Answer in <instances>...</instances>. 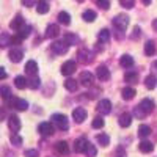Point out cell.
<instances>
[{
    "mask_svg": "<svg viewBox=\"0 0 157 157\" xmlns=\"http://www.w3.org/2000/svg\"><path fill=\"white\" fill-rule=\"evenodd\" d=\"M52 124H55L58 130H68L69 129V121L63 113H54L52 115Z\"/></svg>",
    "mask_w": 157,
    "mask_h": 157,
    "instance_id": "cell-1",
    "label": "cell"
},
{
    "mask_svg": "<svg viewBox=\"0 0 157 157\" xmlns=\"http://www.w3.org/2000/svg\"><path fill=\"white\" fill-rule=\"evenodd\" d=\"M113 25L116 27L118 32L123 33V32L127 29V25H129V16H126V14H118V16H115Z\"/></svg>",
    "mask_w": 157,
    "mask_h": 157,
    "instance_id": "cell-2",
    "label": "cell"
},
{
    "mask_svg": "<svg viewBox=\"0 0 157 157\" xmlns=\"http://www.w3.org/2000/svg\"><path fill=\"white\" fill-rule=\"evenodd\" d=\"M38 132L41 135H44V137H50L52 134L55 132V127H54V124H52L50 121H44V123H41L38 126Z\"/></svg>",
    "mask_w": 157,
    "mask_h": 157,
    "instance_id": "cell-3",
    "label": "cell"
},
{
    "mask_svg": "<svg viewBox=\"0 0 157 157\" xmlns=\"http://www.w3.org/2000/svg\"><path fill=\"white\" fill-rule=\"evenodd\" d=\"M8 104L11 107H14L16 110H19V112H25L29 109V102L25 101V99H17V98H11L10 101H8Z\"/></svg>",
    "mask_w": 157,
    "mask_h": 157,
    "instance_id": "cell-4",
    "label": "cell"
},
{
    "mask_svg": "<svg viewBox=\"0 0 157 157\" xmlns=\"http://www.w3.org/2000/svg\"><path fill=\"white\" fill-rule=\"evenodd\" d=\"M75 69H77V63L74 60H68L61 64V74L63 75H71L75 72Z\"/></svg>",
    "mask_w": 157,
    "mask_h": 157,
    "instance_id": "cell-5",
    "label": "cell"
},
{
    "mask_svg": "<svg viewBox=\"0 0 157 157\" xmlns=\"http://www.w3.org/2000/svg\"><path fill=\"white\" fill-rule=\"evenodd\" d=\"M140 110L145 113V115H149L152 110H154V107H155V104H154V101L152 99H148V98H145L141 102H140Z\"/></svg>",
    "mask_w": 157,
    "mask_h": 157,
    "instance_id": "cell-6",
    "label": "cell"
},
{
    "mask_svg": "<svg viewBox=\"0 0 157 157\" xmlns=\"http://www.w3.org/2000/svg\"><path fill=\"white\" fill-rule=\"evenodd\" d=\"M98 112L99 115H109L112 112V102L109 99H101L98 102Z\"/></svg>",
    "mask_w": 157,
    "mask_h": 157,
    "instance_id": "cell-7",
    "label": "cell"
},
{
    "mask_svg": "<svg viewBox=\"0 0 157 157\" xmlns=\"http://www.w3.org/2000/svg\"><path fill=\"white\" fill-rule=\"evenodd\" d=\"M50 47H52V52L57 54V55H64L68 52V46L64 44L63 41H54Z\"/></svg>",
    "mask_w": 157,
    "mask_h": 157,
    "instance_id": "cell-8",
    "label": "cell"
},
{
    "mask_svg": "<svg viewBox=\"0 0 157 157\" xmlns=\"http://www.w3.org/2000/svg\"><path fill=\"white\" fill-rule=\"evenodd\" d=\"M86 110L83 109V107H77V109H74V112H72V118H74V121L75 123H83L85 120H86Z\"/></svg>",
    "mask_w": 157,
    "mask_h": 157,
    "instance_id": "cell-9",
    "label": "cell"
},
{
    "mask_svg": "<svg viewBox=\"0 0 157 157\" xmlns=\"http://www.w3.org/2000/svg\"><path fill=\"white\" fill-rule=\"evenodd\" d=\"M88 140L85 137H80L74 141V151L75 152H86V148H88Z\"/></svg>",
    "mask_w": 157,
    "mask_h": 157,
    "instance_id": "cell-10",
    "label": "cell"
},
{
    "mask_svg": "<svg viewBox=\"0 0 157 157\" xmlns=\"http://www.w3.org/2000/svg\"><path fill=\"white\" fill-rule=\"evenodd\" d=\"M8 127L11 132H17V130L21 129V120L17 115H10L8 116Z\"/></svg>",
    "mask_w": 157,
    "mask_h": 157,
    "instance_id": "cell-11",
    "label": "cell"
},
{
    "mask_svg": "<svg viewBox=\"0 0 157 157\" xmlns=\"http://www.w3.org/2000/svg\"><path fill=\"white\" fill-rule=\"evenodd\" d=\"M77 57H78V61L83 63V64H88V63H91V60H93V54H91L88 49H80Z\"/></svg>",
    "mask_w": 157,
    "mask_h": 157,
    "instance_id": "cell-12",
    "label": "cell"
},
{
    "mask_svg": "<svg viewBox=\"0 0 157 157\" xmlns=\"http://www.w3.org/2000/svg\"><path fill=\"white\" fill-rule=\"evenodd\" d=\"M8 57H10V60H11L13 63H19V61L24 58V50L19 49V47H14V49H11V50H10Z\"/></svg>",
    "mask_w": 157,
    "mask_h": 157,
    "instance_id": "cell-13",
    "label": "cell"
},
{
    "mask_svg": "<svg viewBox=\"0 0 157 157\" xmlns=\"http://www.w3.org/2000/svg\"><path fill=\"white\" fill-rule=\"evenodd\" d=\"M58 35H60V27H58V24H50V25H47V29H46V38L55 39Z\"/></svg>",
    "mask_w": 157,
    "mask_h": 157,
    "instance_id": "cell-14",
    "label": "cell"
},
{
    "mask_svg": "<svg viewBox=\"0 0 157 157\" xmlns=\"http://www.w3.org/2000/svg\"><path fill=\"white\" fill-rule=\"evenodd\" d=\"M93 82H94V75L91 74V72L83 71V72L80 74V83H82L83 86H91V85H93Z\"/></svg>",
    "mask_w": 157,
    "mask_h": 157,
    "instance_id": "cell-15",
    "label": "cell"
},
{
    "mask_svg": "<svg viewBox=\"0 0 157 157\" xmlns=\"http://www.w3.org/2000/svg\"><path fill=\"white\" fill-rule=\"evenodd\" d=\"M96 75L99 80H109V77H110V72H109V68L107 66H104V64H101V66L96 69Z\"/></svg>",
    "mask_w": 157,
    "mask_h": 157,
    "instance_id": "cell-16",
    "label": "cell"
},
{
    "mask_svg": "<svg viewBox=\"0 0 157 157\" xmlns=\"http://www.w3.org/2000/svg\"><path fill=\"white\" fill-rule=\"evenodd\" d=\"M118 123H120L121 127H129L132 124V115L130 113H123L120 118H118Z\"/></svg>",
    "mask_w": 157,
    "mask_h": 157,
    "instance_id": "cell-17",
    "label": "cell"
},
{
    "mask_svg": "<svg viewBox=\"0 0 157 157\" xmlns=\"http://www.w3.org/2000/svg\"><path fill=\"white\" fill-rule=\"evenodd\" d=\"M10 27L13 29V30H16V32H19L22 27H24V17L21 16V14H17L14 19L11 21V24H10Z\"/></svg>",
    "mask_w": 157,
    "mask_h": 157,
    "instance_id": "cell-18",
    "label": "cell"
},
{
    "mask_svg": "<svg viewBox=\"0 0 157 157\" xmlns=\"http://www.w3.org/2000/svg\"><path fill=\"white\" fill-rule=\"evenodd\" d=\"M55 151L58 154H68L69 152V145L64 140H60V141L55 143Z\"/></svg>",
    "mask_w": 157,
    "mask_h": 157,
    "instance_id": "cell-19",
    "label": "cell"
},
{
    "mask_svg": "<svg viewBox=\"0 0 157 157\" xmlns=\"http://www.w3.org/2000/svg\"><path fill=\"white\" fill-rule=\"evenodd\" d=\"M25 72L32 74V75H36V72H38V63L35 60H29L27 63H25Z\"/></svg>",
    "mask_w": 157,
    "mask_h": 157,
    "instance_id": "cell-20",
    "label": "cell"
},
{
    "mask_svg": "<svg viewBox=\"0 0 157 157\" xmlns=\"http://www.w3.org/2000/svg\"><path fill=\"white\" fill-rule=\"evenodd\" d=\"M138 149H140L141 152H152L154 145H152L151 141H148V140H141V141L138 143Z\"/></svg>",
    "mask_w": 157,
    "mask_h": 157,
    "instance_id": "cell-21",
    "label": "cell"
},
{
    "mask_svg": "<svg viewBox=\"0 0 157 157\" xmlns=\"http://www.w3.org/2000/svg\"><path fill=\"white\" fill-rule=\"evenodd\" d=\"M120 64L123 68H132L134 66V57H130V55H121L120 58Z\"/></svg>",
    "mask_w": 157,
    "mask_h": 157,
    "instance_id": "cell-22",
    "label": "cell"
},
{
    "mask_svg": "<svg viewBox=\"0 0 157 157\" xmlns=\"http://www.w3.org/2000/svg\"><path fill=\"white\" fill-rule=\"evenodd\" d=\"M110 36H112V33H110L109 29H102V30L99 32V35H98V39H99L101 44H104V43H109Z\"/></svg>",
    "mask_w": 157,
    "mask_h": 157,
    "instance_id": "cell-23",
    "label": "cell"
},
{
    "mask_svg": "<svg viewBox=\"0 0 157 157\" xmlns=\"http://www.w3.org/2000/svg\"><path fill=\"white\" fill-rule=\"evenodd\" d=\"M77 41H78V38H77L74 33H66V35H64V38H63V43L66 44L68 47H69V46L77 44Z\"/></svg>",
    "mask_w": 157,
    "mask_h": 157,
    "instance_id": "cell-24",
    "label": "cell"
},
{
    "mask_svg": "<svg viewBox=\"0 0 157 157\" xmlns=\"http://www.w3.org/2000/svg\"><path fill=\"white\" fill-rule=\"evenodd\" d=\"M121 94H123V99H126V101H130V99H134L135 98V90L134 88H130V86H126V88H123V91H121Z\"/></svg>",
    "mask_w": 157,
    "mask_h": 157,
    "instance_id": "cell-25",
    "label": "cell"
},
{
    "mask_svg": "<svg viewBox=\"0 0 157 157\" xmlns=\"http://www.w3.org/2000/svg\"><path fill=\"white\" fill-rule=\"evenodd\" d=\"M58 22L60 24H63V25H69L71 24V14L69 13H66V11H61V13H58Z\"/></svg>",
    "mask_w": 157,
    "mask_h": 157,
    "instance_id": "cell-26",
    "label": "cell"
},
{
    "mask_svg": "<svg viewBox=\"0 0 157 157\" xmlns=\"http://www.w3.org/2000/svg\"><path fill=\"white\" fill-rule=\"evenodd\" d=\"M14 85H16V88H19V90H24V88H27V85H29V80L25 78L24 75H17L16 78H14Z\"/></svg>",
    "mask_w": 157,
    "mask_h": 157,
    "instance_id": "cell-27",
    "label": "cell"
},
{
    "mask_svg": "<svg viewBox=\"0 0 157 157\" xmlns=\"http://www.w3.org/2000/svg\"><path fill=\"white\" fill-rule=\"evenodd\" d=\"M155 85H157V80H155V77H154L152 74L146 75V78H145V86H146L148 90H154V88H155Z\"/></svg>",
    "mask_w": 157,
    "mask_h": 157,
    "instance_id": "cell-28",
    "label": "cell"
},
{
    "mask_svg": "<svg viewBox=\"0 0 157 157\" xmlns=\"http://www.w3.org/2000/svg\"><path fill=\"white\" fill-rule=\"evenodd\" d=\"M96 17H98V16H96V13H94L93 10H86V11H83V14H82V19H83L85 22H93Z\"/></svg>",
    "mask_w": 157,
    "mask_h": 157,
    "instance_id": "cell-29",
    "label": "cell"
},
{
    "mask_svg": "<svg viewBox=\"0 0 157 157\" xmlns=\"http://www.w3.org/2000/svg\"><path fill=\"white\" fill-rule=\"evenodd\" d=\"M30 33H32V25H24V27H22V29L17 32V36H19V38L22 39V41H24V39L27 38Z\"/></svg>",
    "mask_w": 157,
    "mask_h": 157,
    "instance_id": "cell-30",
    "label": "cell"
},
{
    "mask_svg": "<svg viewBox=\"0 0 157 157\" xmlns=\"http://www.w3.org/2000/svg\"><path fill=\"white\" fill-rule=\"evenodd\" d=\"M0 96H2L6 102L13 98V94H11V90H10V86H6V85H3V86H0Z\"/></svg>",
    "mask_w": 157,
    "mask_h": 157,
    "instance_id": "cell-31",
    "label": "cell"
},
{
    "mask_svg": "<svg viewBox=\"0 0 157 157\" xmlns=\"http://www.w3.org/2000/svg\"><path fill=\"white\" fill-rule=\"evenodd\" d=\"M124 80H126L127 83H135V82L138 80V74H137L135 71H129V72H126V75H124Z\"/></svg>",
    "mask_w": 157,
    "mask_h": 157,
    "instance_id": "cell-32",
    "label": "cell"
},
{
    "mask_svg": "<svg viewBox=\"0 0 157 157\" xmlns=\"http://www.w3.org/2000/svg\"><path fill=\"white\" fill-rule=\"evenodd\" d=\"M149 134H151V127L146 126V124H140V127H138V137L146 138Z\"/></svg>",
    "mask_w": 157,
    "mask_h": 157,
    "instance_id": "cell-33",
    "label": "cell"
},
{
    "mask_svg": "<svg viewBox=\"0 0 157 157\" xmlns=\"http://www.w3.org/2000/svg\"><path fill=\"white\" fill-rule=\"evenodd\" d=\"M145 54L149 55V57H152L155 54V44H154V41H148L145 44Z\"/></svg>",
    "mask_w": 157,
    "mask_h": 157,
    "instance_id": "cell-34",
    "label": "cell"
},
{
    "mask_svg": "<svg viewBox=\"0 0 157 157\" xmlns=\"http://www.w3.org/2000/svg\"><path fill=\"white\" fill-rule=\"evenodd\" d=\"M64 88L68 91H75L77 90V80H74V78H66V80H64Z\"/></svg>",
    "mask_w": 157,
    "mask_h": 157,
    "instance_id": "cell-35",
    "label": "cell"
},
{
    "mask_svg": "<svg viewBox=\"0 0 157 157\" xmlns=\"http://www.w3.org/2000/svg\"><path fill=\"white\" fill-rule=\"evenodd\" d=\"M96 140H98V143L101 146H109V143H110V138H109L107 134H99L96 137Z\"/></svg>",
    "mask_w": 157,
    "mask_h": 157,
    "instance_id": "cell-36",
    "label": "cell"
},
{
    "mask_svg": "<svg viewBox=\"0 0 157 157\" xmlns=\"http://www.w3.org/2000/svg\"><path fill=\"white\" fill-rule=\"evenodd\" d=\"M49 8H50V5L47 2H39L36 5V11L39 13V14H46V13L49 11Z\"/></svg>",
    "mask_w": 157,
    "mask_h": 157,
    "instance_id": "cell-37",
    "label": "cell"
},
{
    "mask_svg": "<svg viewBox=\"0 0 157 157\" xmlns=\"http://www.w3.org/2000/svg\"><path fill=\"white\" fill-rule=\"evenodd\" d=\"M11 44V36L8 33H2L0 35V47H6Z\"/></svg>",
    "mask_w": 157,
    "mask_h": 157,
    "instance_id": "cell-38",
    "label": "cell"
},
{
    "mask_svg": "<svg viewBox=\"0 0 157 157\" xmlns=\"http://www.w3.org/2000/svg\"><path fill=\"white\" fill-rule=\"evenodd\" d=\"M39 85H41V80H39V77L35 75V77H32L30 80H29V85H27V86H30L32 90H38Z\"/></svg>",
    "mask_w": 157,
    "mask_h": 157,
    "instance_id": "cell-39",
    "label": "cell"
},
{
    "mask_svg": "<svg viewBox=\"0 0 157 157\" xmlns=\"http://www.w3.org/2000/svg\"><path fill=\"white\" fill-rule=\"evenodd\" d=\"M91 126H93L94 129H102V127H104L102 116H94V120H93V123H91Z\"/></svg>",
    "mask_w": 157,
    "mask_h": 157,
    "instance_id": "cell-40",
    "label": "cell"
},
{
    "mask_svg": "<svg viewBox=\"0 0 157 157\" xmlns=\"http://www.w3.org/2000/svg\"><path fill=\"white\" fill-rule=\"evenodd\" d=\"M22 137L21 135H17V134H13L11 135V145H14V146H21L22 145Z\"/></svg>",
    "mask_w": 157,
    "mask_h": 157,
    "instance_id": "cell-41",
    "label": "cell"
},
{
    "mask_svg": "<svg viewBox=\"0 0 157 157\" xmlns=\"http://www.w3.org/2000/svg\"><path fill=\"white\" fill-rule=\"evenodd\" d=\"M86 154H88V157H96V154H98V149H96V146L94 145H88V148H86Z\"/></svg>",
    "mask_w": 157,
    "mask_h": 157,
    "instance_id": "cell-42",
    "label": "cell"
},
{
    "mask_svg": "<svg viewBox=\"0 0 157 157\" xmlns=\"http://www.w3.org/2000/svg\"><path fill=\"white\" fill-rule=\"evenodd\" d=\"M120 5L129 10V8H134L135 6V2H134V0H120Z\"/></svg>",
    "mask_w": 157,
    "mask_h": 157,
    "instance_id": "cell-43",
    "label": "cell"
},
{
    "mask_svg": "<svg viewBox=\"0 0 157 157\" xmlns=\"http://www.w3.org/2000/svg\"><path fill=\"white\" fill-rule=\"evenodd\" d=\"M24 155L25 157H39V152H38V149H27L24 152Z\"/></svg>",
    "mask_w": 157,
    "mask_h": 157,
    "instance_id": "cell-44",
    "label": "cell"
},
{
    "mask_svg": "<svg viewBox=\"0 0 157 157\" xmlns=\"http://www.w3.org/2000/svg\"><path fill=\"white\" fill-rule=\"evenodd\" d=\"M96 5H98V6H101L102 10H107V8H110V2H107V0H98Z\"/></svg>",
    "mask_w": 157,
    "mask_h": 157,
    "instance_id": "cell-45",
    "label": "cell"
},
{
    "mask_svg": "<svg viewBox=\"0 0 157 157\" xmlns=\"http://www.w3.org/2000/svg\"><path fill=\"white\" fill-rule=\"evenodd\" d=\"M134 116H135V118H138V120H143V118H145L146 115L140 110V107H135V109H134Z\"/></svg>",
    "mask_w": 157,
    "mask_h": 157,
    "instance_id": "cell-46",
    "label": "cell"
},
{
    "mask_svg": "<svg viewBox=\"0 0 157 157\" xmlns=\"http://www.w3.org/2000/svg\"><path fill=\"white\" fill-rule=\"evenodd\" d=\"M140 35H141L140 27H134V32H132V35H130V38H132V39H138V38H140Z\"/></svg>",
    "mask_w": 157,
    "mask_h": 157,
    "instance_id": "cell-47",
    "label": "cell"
},
{
    "mask_svg": "<svg viewBox=\"0 0 157 157\" xmlns=\"http://www.w3.org/2000/svg\"><path fill=\"white\" fill-rule=\"evenodd\" d=\"M22 43V39L16 35V36H11V44H14V46H17V44H21Z\"/></svg>",
    "mask_w": 157,
    "mask_h": 157,
    "instance_id": "cell-48",
    "label": "cell"
},
{
    "mask_svg": "<svg viewBox=\"0 0 157 157\" xmlns=\"http://www.w3.org/2000/svg\"><path fill=\"white\" fill-rule=\"evenodd\" d=\"M5 78H6V71H5V68L0 66V80H5Z\"/></svg>",
    "mask_w": 157,
    "mask_h": 157,
    "instance_id": "cell-49",
    "label": "cell"
},
{
    "mask_svg": "<svg viewBox=\"0 0 157 157\" xmlns=\"http://www.w3.org/2000/svg\"><path fill=\"white\" fill-rule=\"evenodd\" d=\"M3 118H5V110L3 107H0V121H3Z\"/></svg>",
    "mask_w": 157,
    "mask_h": 157,
    "instance_id": "cell-50",
    "label": "cell"
},
{
    "mask_svg": "<svg viewBox=\"0 0 157 157\" xmlns=\"http://www.w3.org/2000/svg\"><path fill=\"white\" fill-rule=\"evenodd\" d=\"M22 5H25V6H30V5H33V2H27V0H24Z\"/></svg>",
    "mask_w": 157,
    "mask_h": 157,
    "instance_id": "cell-51",
    "label": "cell"
},
{
    "mask_svg": "<svg viewBox=\"0 0 157 157\" xmlns=\"http://www.w3.org/2000/svg\"><path fill=\"white\" fill-rule=\"evenodd\" d=\"M152 29L157 32V19H155V21H152Z\"/></svg>",
    "mask_w": 157,
    "mask_h": 157,
    "instance_id": "cell-52",
    "label": "cell"
},
{
    "mask_svg": "<svg viewBox=\"0 0 157 157\" xmlns=\"http://www.w3.org/2000/svg\"><path fill=\"white\" fill-rule=\"evenodd\" d=\"M154 68H157V61H155V63H154Z\"/></svg>",
    "mask_w": 157,
    "mask_h": 157,
    "instance_id": "cell-53",
    "label": "cell"
}]
</instances>
